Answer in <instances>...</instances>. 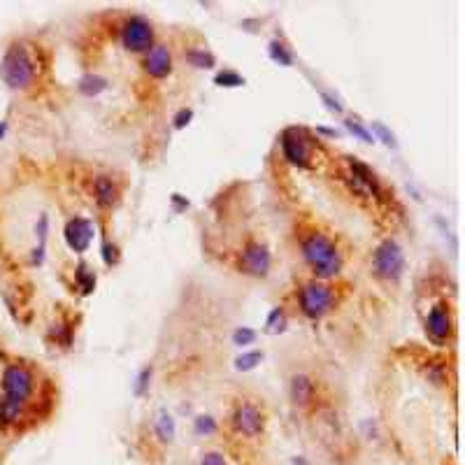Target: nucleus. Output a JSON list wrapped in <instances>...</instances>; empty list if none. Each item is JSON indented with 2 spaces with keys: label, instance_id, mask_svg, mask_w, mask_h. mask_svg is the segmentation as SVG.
I'll list each match as a JSON object with an SVG mask.
<instances>
[{
  "label": "nucleus",
  "instance_id": "12",
  "mask_svg": "<svg viewBox=\"0 0 465 465\" xmlns=\"http://www.w3.org/2000/svg\"><path fill=\"white\" fill-rule=\"evenodd\" d=\"M426 330L428 335H431L437 345H442V342L451 335V312L446 305H435L431 314H428L426 319Z\"/></svg>",
  "mask_w": 465,
  "mask_h": 465
},
{
  "label": "nucleus",
  "instance_id": "27",
  "mask_svg": "<svg viewBox=\"0 0 465 465\" xmlns=\"http://www.w3.org/2000/svg\"><path fill=\"white\" fill-rule=\"evenodd\" d=\"M149 375H152V372L145 370V372H142V377H140V386H137V391H140V393L145 391V386H147V377H149Z\"/></svg>",
  "mask_w": 465,
  "mask_h": 465
},
{
  "label": "nucleus",
  "instance_id": "3",
  "mask_svg": "<svg viewBox=\"0 0 465 465\" xmlns=\"http://www.w3.org/2000/svg\"><path fill=\"white\" fill-rule=\"evenodd\" d=\"M0 77L14 91H23L35 82V61L28 54V49L21 42L7 47L3 63H0Z\"/></svg>",
  "mask_w": 465,
  "mask_h": 465
},
{
  "label": "nucleus",
  "instance_id": "9",
  "mask_svg": "<svg viewBox=\"0 0 465 465\" xmlns=\"http://www.w3.org/2000/svg\"><path fill=\"white\" fill-rule=\"evenodd\" d=\"M263 424H266V419H263L261 409L256 405H251V402H242L233 412L235 431L244 437H258L263 433Z\"/></svg>",
  "mask_w": 465,
  "mask_h": 465
},
{
  "label": "nucleus",
  "instance_id": "5",
  "mask_svg": "<svg viewBox=\"0 0 465 465\" xmlns=\"http://www.w3.org/2000/svg\"><path fill=\"white\" fill-rule=\"evenodd\" d=\"M402 268H405V254H402L400 244L396 240H384L375 251L377 275L389 279V282H396L402 275Z\"/></svg>",
  "mask_w": 465,
  "mask_h": 465
},
{
  "label": "nucleus",
  "instance_id": "14",
  "mask_svg": "<svg viewBox=\"0 0 465 465\" xmlns=\"http://www.w3.org/2000/svg\"><path fill=\"white\" fill-rule=\"evenodd\" d=\"M314 398V382L307 375H296L291 380V400L296 405H310Z\"/></svg>",
  "mask_w": 465,
  "mask_h": 465
},
{
  "label": "nucleus",
  "instance_id": "8",
  "mask_svg": "<svg viewBox=\"0 0 465 465\" xmlns=\"http://www.w3.org/2000/svg\"><path fill=\"white\" fill-rule=\"evenodd\" d=\"M270 251L263 242H249L247 247L242 249V256H240V268L244 270L247 275L254 277H266L268 270H270Z\"/></svg>",
  "mask_w": 465,
  "mask_h": 465
},
{
  "label": "nucleus",
  "instance_id": "2",
  "mask_svg": "<svg viewBox=\"0 0 465 465\" xmlns=\"http://www.w3.org/2000/svg\"><path fill=\"white\" fill-rule=\"evenodd\" d=\"M301 247H303V256L307 261V266L317 273V277L330 279L342 270V256L335 247V242H333L328 235H323V233L305 235Z\"/></svg>",
  "mask_w": 465,
  "mask_h": 465
},
{
  "label": "nucleus",
  "instance_id": "7",
  "mask_svg": "<svg viewBox=\"0 0 465 465\" xmlns=\"http://www.w3.org/2000/svg\"><path fill=\"white\" fill-rule=\"evenodd\" d=\"M121 42L128 51H149L154 47V28L145 16H130L121 28Z\"/></svg>",
  "mask_w": 465,
  "mask_h": 465
},
{
  "label": "nucleus",
  "instance_id": "11",
  "mask_svg": "<svg viewBox=\"0 0 465 465\" xmlns=\"http://www.w3.org/2000/svg\"><path fill=\"white\" fill-rule=\"evenodd\" d=\"M66 240L70 244V249H75V251L89 249V244L93 240V226L89 219H82V216L70 219L66 226Z\"/></svg>",
  "mask_w": 465,
  "mask_h": 465
},
{
  "label": "nucleus",
  "instance_id": "28",
  "mask_svg": "<svg viewBox=\"0 0 465 465\" xmlns=\"http://www.w3.org/2000/svg\"><path fill=\"white\" fill-rule=\"evenodd\" d=\"M5 130H7V124H0V137L5 135Z\"/></svg>",
  "mask_w": 465,
  "mask_h": 465
},
{
  "label": "nucleus",
  "instance_id": "4",
  "mask_svg": "<svg viewBox=\"0 0 465 465\" xmlns=\"http://www.w3.org/2000/svg\"><path fill=\"white\" fill-rule=\"evenodd\" d=\"M333 303H335V296L326 284L312 282L301 288V310L307 319H321L333 310Z\"/></svg>",
  "mask_w": 465,
  "mask_h": 465
},
{
  "label": "nucleus",
  "instance_id": "10",
  "mask_svg": "<svg viewBox=\"0 0 465 465\" xmlns=\"http://www.w3.org/2000/svg\"><path fill=\"white\" fill-rule=\"evenodd\" d=\"M349 177H352V189L361 196H375V198H382V187H380V179L377 174L367 168L365 163L356 161V159H349Z\"/></svg>",
  "mask_w": 465,
  "mask_h": 465
},
{
  "label": "nucleus",
  "instance_id": "25",
  "mask_svg": "<svg viewBox=\"0 0 465 465\" xmlns=\"http://www.w3.org/2000/svg\"><path fill=\"white\" fill-rule=\"evenodd\" d=\"M349 128H352V130H354V133H356V135H361L363 140H367V142H372V140H375V137H372L370 133H367V130H365L363 126H358V124H354V121H349Z\"/></svg>",
  "mask_w": 465,
  "mask_h": 465
},
{
  "label": "nucleus",
  "instance_id": "13",
  "mask_svg": "<svg viewBox=\"0 0 465 465\" xmlns=\"http://www.w3.org/2000/svg\"><path fill=\"white\" fill-rule=\"evenodd\" d=\"M145 70L154 80H163L172 73V54L168 47L163 45H156L147 51V58H145Z\"/></svg>",
  "mask_w": 465,
  "mask_h": 465
},
{
  "label": "nucleus",
  "instance_id": "15",
  "mask_svg": "<svg viewBox=\"0 0 465 465\" xmlns=\"http://www.w3.org/2000/svg\"><path fill=\"white\" fill-rule=\"evenodd\" d=\"M93 193H95V200H98L100 207H112L117 205L119 200V189L110 177H98L93 184Z\"/></svg>",
  "mask_w": 465,
  "mask_h": 465
},
{
  "label": "nucleus",
  "instance_id": "22",
  "mask_svg": "<svg viewBox=\"0 0 465 465\" xmlns=\"http://www.w3.org/2000/svg\"><path fill=\"white\" fill-rule=\"evenodd\" d=\"M216 82L221 84V86H224V84H226V86H238V84H242V80H240V77L235 75V73H226V75H219V77H216Z\"/></svg>",
  "mask_w": 465,
  "mask_h": 465
},
{
  "label": "nucleus",
  "instance_id": "17",
  "mask_svg": "<svg viewBox=\"0 0 465 465\" xmlns=\"http://www.w3.org/2000/svg\"><path fill=\"white\" fill-rule=\"evenodd\" d=\"M80 89L86 95H95V93H100L105 89V80L98 75H86L84 80L80 82Z\"/></svg>",
  "mask_w": 465,
  "mask_h": 465
},
{
  "label": "nucleus",
  "instance_id": "26",
  "mask_svg": "<svg viewBox=\"0 0 465 465\" xmlns=\"http://www.w3.org/2000/svg\"><path fill=\"white\" fill-rule=\"evenodd\" d=\"M189 119H191V112H189V110H182V112H179V117H177V124H174V126H184V124H189Z\"/></svg>",
  "mask_w": 465,
  "mask_h": 465
},
{
  "label": "nucleus",
  "instance_id": "1",
  "mask_svg": "<svg viewBox=\"0 0 465 465\" xmlns=\"http://www.w3.org/2000/svg\"><path fill=\"white\" fill-rule=\"evenodd\" d=\"M35 389V375L28 365L12 363L3 372V398H0V428L16 426L23 419L28 398Z\"/></svg>",
  "mask_w": 465,
  "mask_h": 465
},
{
  "label": "nucleus",
  "instance_id": "6",
  "mask_svg": "<svg viewBox=\"0 0 465 465\" xmlns=\"http://www.w3.org/2000/svg\"><path fill=\"white\" fill-rule=\"evenodd\" d=\"M282 152L288 163L298 165V168H307L312 156V142L307 130L303 128H286L282 133Z\"/></svg>",
  "mask_w": 465,
  "mask_h": 465
},
{
  "label": "nucleus",
  "instance_id": "18",
  "mask_svg": "<svg viewBox=\"0 0 465 465\" xmlns=\"http://www.w3.org/2000/svg\"><path fill=\"white\" fill-rule=\"evenodd\" d=\"M187 58H189L196 68H212V66H214V56L207 54V51H203V49H191V51H187Z\"/></svg>",
  "mask_w": 465,
  "mask_h": 465
},
{
  "label": "nucleus",
  "instance_id": "23",
  "mask_svg": "<svg viewBox=\"0 0 465 465\" xmlns=\"http://www.w3.org/2000/svg\"><path fill=\"white\" fill-rule=\"evenodd\" d=\"M254 338H256V333L249 330V328L235 330V342H238V345H247V342H251Z\"/></svg>",
  "mask_w": 465,
  "mask_h": 465
},
{
  "label": "nucleus",
  "instance_id": "20",
  "mask_svg": "<svg viewBox=\"0 0 465 465\" xmlns=\"http://www.w3.org/2000/svg\"><path fill=\"white\" fill-rule=\"evenodd\" d=\"M261 354L258 352H251V354H244L240 356L238 361H235V365H238V370H251V367H256V363L261 361Z\"/></svg>",
  "mask_w": 465,
  "mask_h": 465
},
{
  "label": "nucleus",
  "instance_id": "24",
  "mask_svg": "<svg viewBox=\"0 0 465 465\" xmlns=\"http://www.w3.org/2000/svg\"><path fill=\"white\" fill-rule=\"evenodd\" d=\"M196 426H198L200 433H203V431H205V433H212V431H214V421L209 419V417H200Z\"/></svg>",
  "mask_w": 465,
  "mask_h": 465
},
{
  "label": "nucleus",
  "instance_id": "19",
  "mask_svg": "<svg viewBox=\"0 0 465 465\" xmlns=\"http://www.w3.org/2000/svg\"><path fill=\"white\" fill-rule=\"evenodd\" d=\"M77 282H80L84 293H91L93 286H95V275L86 266H80V268H77Z\"/></svg>",
  "mask_w": 465,
  "mask_h": 465
},
{
  "label": "nucleus",
  "instance_id": "21",
  "mask_svg": "<svg viewBox=\"0 0 465 465\" xmlns=\"http://www.w3.org/2000/svg\"><path fill=\"white\" fill-rule=\"evenodd\" d=\"M200 465H228V463H226V459H224V454L207 451L203 459H200Z\"/></svg>",
  "mask_w": 465,
  "mask_h": 465
},
{
  "label": "nucleus",
  "instance_id": "16",
  "mask_svg": "<svg viewBox=\"0 0 465 465\" xmlns=\"http://www.w3.org/2000/svg\"><path fill=\"white\" fill-rule=\"evenodd\" d=\"M156 433H159L161 442H172V437H174V419L165 409H161L159 412V419H156Z\"/></svg>",
  "mask_w": 465,
  "mask_h": 465
}]
</instances>
